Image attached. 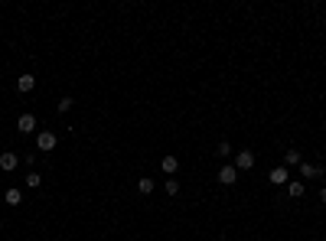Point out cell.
<instances>
[{"label":"cell","mask_w":326,"mask_h":241,"mask_svg":"<svg viewBox=\"0 0 326 241\" xmlns=\"http://www.w3.org/2000/svg\"><path fill=\"white\" fill-rule=\"evenodd\" d=\"M55 143H59V137H55L53 131H43L39 137H36V147L43 150V154H49V150H55Z\"/></svg>","instance_id":"1"},{"label":"cell","mask_w":326,"mask_h":241,"mask_svg":"<svg viewBox=\"0 0 326 241\" xmlns=\"http://www.w3.org/2000/svg\"><path fill=\"white\" fill-rule=\"evenodd\" d=\"M218 183H222V186H235V183H238V170H235V163L218 170Z\"/></svg>","instance_id":"2"},{"label":"cell","mask_w":326,"mask_h":241,"mask_svg":"<svg viewBox=\"0 0 326 241\" xmlns=\"http://www.w3.org/2000/svg\"><path fill=\"white\" fill-rule=\"evenodd\" d=\"M268 179H271L274 186H287V183H290V173H287V166H274L271 173H268Z\"/></svg>","instance_id":"3"},{"label":"cell","mask_w":326,"mask_h":241,"mask_svg":"<svg viewBox=\"0 0 326 241\" xmlns=\"http://www.w3.org/2000/svg\"><path fill=\"white\" fill-rule=\"evenodd\" d=\"M254 166V154L251 150H241L238 156H235V170H251Z\"/></svg>","instance_id":"4"},{"label":"cell","mask_w":326,"mask_h":241,"mask_svg":"<svg viewBox=\"0 0 326 241\" xmlns=\"http://www.w3.org/2000/svg\"><path fill=\"white\" fill-rule=\"evenodd\" d=\"M300 176H304V179H316V176H323V166H316V163H300Z\"/></svg>","instance_id":"5"},{"label":"cell","mask_w":326,"mask_h":241,"mask_svg":"<svg viewBox=\"0 0 326 241\" xmlns=\"http://www.w3.org/2000/svg\"><path fill=\"white\" fill-rule=\"evenodd\" d=\"M17 163H20V156H17V154H3V156H0V170H3V173H13Z\"/></svg>","instance_id":"6"},{"label":"cell","mask_w":326,"mask_h":241,"mask_svg":"<svg viewBox=\"0 0 326 241\" xmlns=\"http://www.w3.org/2000/svg\"><path fill=\"white\" fill-rule=\"evenodd\" d=\"M17 127H20L23 134H33V131H36V118H33V114H20Z\"/></svg>","instance_id":"7"},{"label":"cell","mask_w":326,"mask_h":241,"mask_svg":"<svg viewBox=\"0 0 326 241\" xmlns=\"http://www.w3.org/2000/svg\"><path fill=\"white\" fill-rule=\"evenodd\" d=\"M304 192H307V186L300 183V179H290V183H287V196H290V199H300Z\"/></svg>","instance_id":"8"},{"label":"cell","mask_w":326,"mask_h":241,"mask_svg":"<svg viewBox=\"0 0 326 241\" xmlns=\"http://www.w3.org/2000/svg\"><path fill=\"white\" fill-rule=\"evenodd\" d=\"M17 88H20L23 95H26V91H33V88H36V78H33L30 72H26V75H20V78H17Z\"/></svg>","instance_id":"9"},{"label":"cell","mask_w":326,"mask_h":241,"mask_svg":"<svg viewBox=\"0 0 326 241\" xmlns=\"http://www.w3.org/2000/svg\"><path fill=\"white\" fill-rule=\"evenodd\" d=\"M160 166H163V173H166V176H173L176 170H180V160H176V156H163Z\"/></svg>","instance_id":"10"},{"label":"cell","mask_w":326,"mask_h":241,"mask_svg":"<svg viewBox=\"0 0 326 241\" xmlns=\"http://www.w3.org/2000/svg\"><path fill=\"white\" fill-rule=\"evenodd\" d=\"M153 186H157V183H153L150 176H144V179H137V192H141V196H150V192H153Z\"/></svg>","instance_id":"11"},{"label":"cell","mask_w":326,"mask_h":241,"mask_svg":"<svg viewBox=\"0 0 326 241\" xmlns=\"http://www.w3.org/2000/svg\"><path fill=\"white\" fill-rule=\"evenodd\" d=\"M284 163H287V166H300V163H304L300 150H287V154H284Z\"/></svg>","instance_id":"12"},{"label":"cell","mask_w":326,"mask_h":241,"mask_svg":"<svg viewBox=\"0 0 326 241\" xmlns=\"http://www.w3.org/2000/svg\"><path fill=\"white\" fill-rule=\"evenodd\" d=\"M3 199H7V206H20L23 192H20V189H7V196H3Z\"/></svg>","instance_id":"13"},{"label":"cell","mask_w":326,"mask_h":241,"mask_svg":"<svg viewBox=\"0 0 326 241\" xmlns=\"http://www.w3.org/2000/svg\"><path fill=\"white\" fill-rule=\"evenodd\" d=\"M23 183H26V189H36V186H39V183H43V176H39V173H33V170H30Z\"/></svg>","instance_id":"14"},{"label":"cell","mask_w":326,"mask_h":241,"mask_svg":"<svg viewBox=\"0 0 326 241\" xmlns=\"http://www.w3.org/2000/svg\"><path fill=\"white\" fill-rule=\"evenodd\" d=\"M216 154H218V156H228V154H232V143H228V140H222V143L216 147Z\"/></svg>","instance_id":"15"},{"label":"cell","mask_w":326,"mask_h":241,"mask_svg":"<svg viewBox=\"0 0 326 241\" xmlns=\"http://www.w3.org/2000/svg\"><path fill=\"white\" fill-rule=\"evenodd\" d=\"M166 192L176 196V192H180V183H176V179H166Z\"/></svg>","instance_id":"16"},{"label":"cell","mask_w":326,"mask_h":241,"mask_svg":"<svg viewBox=\"0 0 326 241\" xmlns=\"http://www.w3.org/2000/svg\"><path fill=\"white\" fill-rule=\"evenodd\" d=\"M72 104H75V101H72V98H62V101H59V111H62V114H65V111H72Z\"/></svg>","instance_id":"17"},{"label":"cell","mask_w":326,"mask_h":241,"mask_svg":"<svg viewBox=\"0 0 326 241\" xmlns=\"http://www.w3.org/2000/svg\"><path fill=\"white\" fill-rule=\"evenodd\" d=\"M320 202H326V186H323V189H320Z\"/></svg>","instance_id":"18"}]
</instances>
